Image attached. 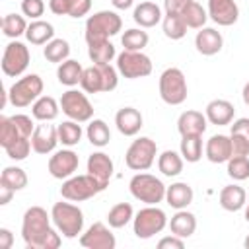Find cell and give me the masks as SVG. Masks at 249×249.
<instances>
[{"label": "cell", "instance_id": "cb8c5ba5", "mask_svg": "<svg viewBox=\"0 0 249 249\" xmlns=\"http://www.w3.org/2000/svg\"><path fill=\"white\" fill-rule=\"evenodd\" d=\"M195 198V191L189 183L185 181H177V183H171L167 189H165V202L175 208V210H181V208H187Z\"/></svg>", "mask_w": 249, "mask_h": 249}, {"label": "cell", "instance_id": "ba28073f", "mask_svg": "<svg viewBox=\"0 0 249 249\" xmlns=\"http://www.w3.org/2000/svg\"><path fill=\"white\" fill-rule=\"evenodd\" d=\"M107 187H103L93 175L84 173V175H72L68 179L62 181L60 187V195L64 200H72V202H82L88 198H93L97 193L105 191Z\"/></svg>", "mask_w": 249, "mask_h": 249}, {"label": "cell", "instance_id": "30bf717a", "mask_svg": "<svg viewBox=\"0 0 249 249\" xmlns=\"http://www.w3.org/2000/svg\"><path fill=\"white\" fill-rule=\"evenodd\" d=\"M152 58L142 51H123L117 54V70L123 78L138 80L152 74Z\"/></svg>", "mask_w": 249, "mask_h": 249}, {"label": "cell", "instance_id": "8fae6325", "mask_svg": "<svg viewBox=\"0 0 249 249\" xmlns=\"http://www.w3.org/2000/svg\"><path fill=\"white\" fill-rule=\"evenodd\" d=\"M29 60H31V54H29L27 45L18 39H12L6 45L4 54H2V72L10 78H18L27 70Z\"/></svg>", "mask_w": 249, "mask_h": 249}, {"label": "cell", "instance_id": "60d3db41", "mask_svg": "<svg viewBox=\"0 0 249 249\" xmlns=\"http://www.w3.org/2000/svg\"><path fill=\"white\" fill-rule=\"evenodd\" d=\"M148 41L150 37L142 27H130L121 37V45L124 51H142L148 45Z\"/></svg>", "mask_w": 249, "mask_h": 249}, {"label": "cell", "instance_id": "836d02e7", "mask_svg": "<svg viewBox=\"0 0 249 249\" xmlns=\"http://www.w3.org/2000/svg\"><path fill=\"white\" fill-rule=\"evenodd\" d=\"M161 29H163V35L171 41H179L187 35V23L185 19L181 18V14H163V19H161Z\"/></svg>", "mask_w": 249, "mask_h": 249}, {"label": "cell", "instance_id": "52a82bcc", "mask_svg": "<svg viewBox=\"0 0 249 249\" xmlns=\"http://www.w3.org/2000/svg\"><path fill=\"white\" fill-rule=\"evenodd\" d=\"M43 88H45V84L39 74H25L10 86V89H8L10 103L18 109L29 107L43 95Z\"/></svg>", "mask_w": 249, "mask_h": 249}, {"label": "cell", "instance_id": "9f6ffc18", "mask_svg": "<svg viewBox=\"0 0 249 249\" xmlns=\"http://www.w3.org/2000/svg\"><path fill=\"white\" fill-rule=\"evenodd\" d=\"M14 193H16V191H14L12 187H8V185L0 183V204H2V206H6V204L12 200Z\"/></svg>", "mask_w": 249, "mask_h": 249}, {"label": "cell", "instance_id": "f35d334b", "mask_svg": "<svg viewBox=\"0 0 249 249\" xmlns=\"http://www.w3.org/2000/svg\"><path fill=\"white\" fill-rule=\"evenodd\" d=\"M80 88L86 93L103 91V74H101V68L97 64H93L89 68H84V74H82V80H80Z\"/></svg>", "mask_w": 249, "mask_h": 249}, {"label": "cell", "instance_id": "5b68a950", "mask_svg": "<svg viewBox=\"0 0 249 249\" xmlns=\"http://www.w3.org/2000/svg\"><path fill=\"white\" fill-rule=\"evenodd\" d=\"M167 226V216L158 204H146L132 218V231L138 239H150L161 233Z\"/></svg>", "mask_w": 249, "mask_h": 249}, {"label": "cell", "instance_id": "4316f807", "mask_svg": "<svg viewBox=\"0 0 249 249\" xmlns=\"http://www.w3.org/2000/svg\"><path fill=\"white\" fill-rule=\"evenodd\" d=\"M60 113V103L51 97V95H41L33 105H31V115L33 119L41 121V123H51L58 117Z\"/></svg>", "mask_w": 249, "mask_h": 249}, {"label": "cell", "instance_id": "bcb514c9", "mask_svg": "<svg viewBox=\"0 0 249 249\" xmlns=\"http://www.w3.org/2000/svg\"><path fill=\"white\" fill-rule=\"evenodd\" d=\"M21 14L29 19H41L45 14V0H21Z\"/></svg>", "mask_w": 249, "mask_h": 249}, {"label": "cell", "instance_id": "7bdbcfd3", "mask_svg": "<svg viewBox=\"0 0 249 249\" xmlns=\"http://www.w3.org/2000/svg\"><path fill=\"white\" fill-rule=\"evenodd\" d=\"M19 138H25V136L19 134V130H18V126L14 124L12 117L2 115V117H0V146L6 150V148H10L12 144H16Z\"/></svg>", "mask_w": 249, "mask_h": 249}, {"label": "cell", "instance_id": "7c38bea8", "mask_svg": "<svg viewBox=\"0 0 249 249\" xmlns=\"http://www.w3.org/2000/svg\"><path fill=\"white\" fill-rule=\"evenodd\" d=\"M60 109L62 113L72 119V121H78V123H89L91 117H93V105L89 103L88 95L84 91H78V89H68L62 93L60 97Z\"/></svg>", "mask_w": 249, "mask_h": 249}, {"label": "cell", "instance_id": "8d00e7d4", "mask_svg": "<svg viewBox=\"0 0 249 249\" xmlns=\"http://www.w3.org/2000/svg\"><path fill=\"white\" fill-rule=\"evenodd\" d=\"M43 56L49 60V62H54V64H60L64 62L68 56H70V43L66 39H53L49 41L45 47H43Z\"/></svg>", "mask_w": 249, "mask_h": 249}, {"label": "cell", "instance_id": "db71d44e", "mask_svg": "<svg viewBox=\"0 0 249 249\" xmlns=\"http://www.w3.org/2000/svg\"><path fill=\"white\" fill-rule=\"evenodd\" d=\"M49 10L54 16H68V0H49Z\"/></svg>", "mask_w": 249, "mask_h": 249}, {"label": "cell", "instance_id": "4fadbf2b", "mask_svg": "<svg viewBox=\"0 0 249 249\" xmlns=\"http://www.w3.org/2000/svg\"><path fill=\"white\" fill-rule=\"evenodd\" d=\"M78 165H80V158H78V154L74 152V150H70V148H62V150H56L51 158H49V163H47V169H49V173L54 177V179H68V177H72L74 173H76V169H78Z\"/></svg>", "mask_w": 249, "mask_h": 249}, {"label": "cell", "instance_id": "4dcf8cb0", "mask_svg": "<svg viewBox=\"0 0 249 249\" xmlns=\"http://www.w3.org/2000/svg\"><path fill=\"white\" fill-rule=\"evenodd\" d=\"M88 56L93 64H111V60L117 58V51L109 39H103L88 43Z\"/></svg>", "mask_w": 249, "mask_h": 249}, {"label": "cell", "instance_id": "c3c4849f", "mask_svg": "<svg viewBox=\"0 0 249 249\" xmlns=\"http://www.w3.org/2000/svg\"><path fill=\"white\" fill-rule=\"evenodd\" d=\"M91 10V0H68V16L78 19L88 16Z\"/></svg>", "mask_w": 249, "mask_h": 249}, {"label": "cell", "instance_id": "f6af8a7d", "mask_svg": "<svg viewBox=\"0 0 249 249\" xmlns=\"http://www.w3.org/2000/svg\"><path fill=\"white\" fill-rule=\"evenodd\" d=\"M31 150H33L31 148V138H19L16 144H12L10 148H6V154H8L10 160L21 161V160H25L29 156Z\"/></svg>", "mask_w": 249, "mask_h": 249}, {"label": "cell", "instance_id": "680465c9", "mask_svg": "<svg viewBox=\"0 0 249 249\" xmlns=\"http://www.w3.org/2000/svg\"><path fill=\"white\" fill-rule=\"evenodd\" d=\"M241 97H243V103L249 107V82L243 86V89H241Z\"/></svg>", "mask_w": 249, "mask_h": 249}, {"label": "cell", "instance_id": "5bb4252c", "mask_svg": "<svg viewBox=\"0 0 249 249\" xmlns=\"http://www.w3.org/2000/svg\"><path fill=\"white\" fill-rule=\"evenodd\" d=\"M80 245L86 249H115L117 239L103 222H95L80 235Z\"/></svg>", "mask_w": 249, "mask_h": 249}, {"label": "cell", "instance_id": "603a6c76", "mask_svg": "<svg viewBox=\"0 0 249 249\" xmlns=\"http://www.w3.org/2000/svg\"><path fill=\"white\" fill-rule=\"evenodd\" d=\"M208 126V119L206 115H202L200 111H183L177 119V130L181 136H187V134H204Z\"/></svg>", "mask_w": 249, "mask_h": 249}, {"label": "cell", "instance_id": "ffe728a7", "mask_svg": "<svg viewBox=\"0 0 249 249\" xmlns=\"http://www.w3.org/2000/svg\"><path fill=\"white\" fill-rule=\"evenodd\" d=\"M195 47L202 56H214L224 47V37L214 27H202L195 37Z\"/></svg>", "mask_w": 249, "mask_h": 249}, {"label": "cell", "instance_id": "e575fe53", "mask_svg": "<svg viewBox=\"0 0 249 249\" xmlns=\"http://www.w3.org/2000/svg\"><path fill=\"white\" fill-rule=\"evenodd\" d=\"M56 130H58V142H60L62 146H66V148L76 146V144L82 140V136H84V130H82L80 123H78V121H72V119L60 123V124L56 126Z\"/></svg>", "mask_w": 249, "mask_h": 249}, {"label": "cell", "instance_id": "f907efd6", "mask_svg": "<svg viewBox=\"0 0 249 249\" xmlns=\"http://www.w3.org/2000/svg\"><path fill=\"white\" fill-rule=\"evenodd\" d=\"M185 247V239L179 235H165L158 241V249H183Z\"/></svg>", "mask_w": 249, "mask_h": 249}, {"label": "cell", "instance_id": "7402d4cb", "mask_svg": "<svg viewBox=\"0 0 249 249\" xmlns=\"http://www.w3.org/2000/svg\"><path fill=\"white\" fill-rule=\"evenodd\" d=\"M132 19L138 27L150 29V27H156L158 23H161L163 14H161V8L156 2H140L132 10Z\"/></svg>", "mask_w": 249, "mask_h": 249}, {"label": "cell", "instance_id": "11a10c76", "mask_svg": "<svg viewBox=\"0 0 249 249\" xmlns=\"http://www.w3.org/2000/svg\"><path fill=\"white\" fill-rule=\"evenodd\" d=\"M14 243V233L8 228H0V249H10Z\"/></svg>", "mask_w": 249, "mask_h": 249}, {"label": "cell", "instance_id": "f546056e", "mask_svg": "<svg viewBox=\"0 0 249 249\" xmlns=\"http://www.w3.org/2000/svg\"><path fill=\"white\" fill-rule=\"evenodd\" d=\"M183 165H185V160H183L181 152L163 150V152L158 156V169H160L161 175H165V177H177V175L183 171Z\"/></svg>", "mask_w": 249, "mask_h": 249}, {"label": "cell", "instance_id": "b9f144b4", "mask_svg": "<svg viewBox=\"0 0 249 249\" xmlns=\"http://www.w3.org/2000/svg\"><path fill=\"white\" fill-rule=\"evenodd\" d=\"M0 183L12 187L14 191H21L27 187V173L18 165H8L0 175Z\"/></svg>", "mask_w": 249, "mask_h": 249}, {"label": "cell", "instance_id": "277c9868", "mask_svg": "<svg viewBox=\"0 0 249 249\" xmlns=\"http://www.w3.org/2000/svg\"><path fill=\"white\" fill-rule=\"evenodd\" d=\"M165 185L161 179H158L152 173H144L138 171L136 175H132V179L128 181V191L130 195L144 202V204H160L165 200Z\"/></svg>", "mask_w": 249, "mask_h": 249}, {"label": "cell", "instance_id": "681fc988", "mask_svg": "<svg viewBox=\"0 0 249 249\" xmlns=\"http://www.w3.org/2000/svg\"><path fill=\"white\" fill-rule=\"evenodd\" d=\"M230 134H237V136H241L249 142V117H239V119L231 121Z\"/></svg>", "mask_w": 249, "mask_h": 249}, {"label": "cell", "instance_id": "3957f363", "mask_svg": "<svg viewBox=\"0 0 249 249\" xmlns=\"http://www.w3.org/2000/svg\"><path fill=\"white\" fill-rule=\"evenodd\" d=\"M121 29H123V19H121V16L117 12L99 10V12L91 14L86 19L84 37H86V43L103 41V39H109V37L117 35Z\"/></svg>", "mask_w": 249, "mask_h": 249}, {"label": "cell", "instance_id": "94428289", "mask_svg": "<svg viewBox=\"0 0 249 249\" xmlns=\"http://www.w3.org/2000/svg\"><path fill=\"white\" fill-rule=\"evenodd\" d=\"M243 247H245V249H249V235L243 239Z\"/></svg>", "mask_w": 249, "mask_h": 249}, {"label": "cell", "instance_id": "e0dca14e", "mask_svg": "<svg viewBox=\"0 0 249 249\" xmlns=\"http://www.w3.org/2000/svg\"><path fill=\"white\" fill-rule=\"evenodd\" d=\"M204 156L210 163H226L231 156H233V150H231V138L228 134H212L208 140H206V146H204Z\"/></svg>", "mask_w": 249, "mask_h": 249}, {"label": "cell", "instance_id": "1f68e13d", "mask_svg": "<svg viewBox=\"0 0 249 249\" xmlns=\"http://www.w3.org/2000/svg\"><path fill=\"white\" fill-rule=\"evenodd\" d=\"M86 136L89 144L95 148H105L111 142V130L103 119H91L86 128Z\"/></svg>", "mask_w": 249, "mask_h": 249}, {"label": "cell", "instance_id": "9c48e42d", "mask_svg": "<svg viewBox=\"0 0 249 249\" xmlns=\"http://www.w3.org/2000/svg\"><path fill=\"white\" fill-rule=\"evenodd\" d=\"M158 156V146L152 138L148 136H140L136 140H132V144L126 148L124 154V163L128 169L132 171H146L154 165Z\"/></svg>", "mask_w": 249, "mask_h": 249}, {"label": "cell", "instance_id": "7a4b0ae2", "mask_svg": "<svg viewBox=\"0 0 249 249\" xmlns=\"http://www.w3.org/2000/svg\"><path fill=\"white\" fill-rule=\"evenodd\" d=\"M51 218L62 237L74 239L84 230V212L80 206L72 204V200L70 202H62V200L54 202L51 208Z\"/></svg>", "mask_w": 249, "mask_h": 249}, {"label": "cell", "instance_id": "91938a15", "mask_svg": "<svg viewBox=\"0 0 249 249\" xmlns=\"http://www.w3.org/2000/svg\"><path fill=\"white\" fill-rule=\"evenodd\" d=\"M245 222L249 224V200L245 202Z\"/></svg>", "mask_w": 249, "mask_h": 249}, {"label": "cell", "instance_id": "d4e9b609", "mask_svg": "<svg viewBox=\"0 0 249 249\" xmlns=\"http://www.w3.org/2000/svg\"><path fill=\"white\" fill-rule=\"evenodd\" d=\"M167 226H169V230H171L173 235H179L183 239H189L196 231V216L193 212H189L187 208H181V210H177L171 216V220L167 222Z\"/></svg>", "mask_w": 249, "mask_h": 249}, {"label": "cell", "instance_id": "d590c367", "mask_svg": "<svg viewBox=\"0 0 249 249\" xmlns=\"http://www.w3.org/2000/svg\"><path fill=\"white\" fill-rule=\"evenodd\" d=\"M132 218H134V210L130 202H117L107 212V224L109 228H115V230L124 228L128 222H132Z\"/></svg>", "mask_w": 249, "mask_h": 249}, {"label": "cell", "instance_id": "816d5d0a", "mask_svg": "<svg viewBox=\"0 0 249 249\" xmlns=\"http://www.w3.org/2000/svg\"><path fill=\"white\" fill-rule=\"evenodd\" d=\"M231 138V150H233V156H249V142L237 134H230Z\"/></svg>", "mask_w": 249, "mask_h": 249}, {"label": "cell", "instance_id": "74e56055", "mask_svg": "<svg viewBox=\"0 0 249 249\" xmlns=\"http://www.w3.org/2000/svg\"><path fill=\"white\" fill-rule=\"evenodd\" d=\"M181 18L185 19L187 27L189 29H202L206 19H208V12L198 4V2H191L183 12H181Z\"/></svg>", "mask_w": 249, "mask_h": 249}, {"label": "cell", "instance_id": "8992f818", "mask_svg": "<svg viewBox=\"0 0 249 249\" xmlns=\"http://www.w3.org/2000/svg\"><path fill=\"white\" fill-rule=\"evenodd\" d=\"M160 97L163 103L167 105H181L185 103L187 99V93H189V88H187V78L183 74L181 68H165L161 74H160Z\"/></svg>", "mask_w": 249, "mask_h": 249}, {"label": "cell", "instance_id": "d6986e66", "mask_svg": "<svg viewBox=\"0 0 249 249\" xmlns=\"http://www.w3.org/2000/svg\"><path fill=\"white\" fill-rule=\"evenodd\" d=\"M115 124L123 136H136L144 126V117L134 107H123L115 115Z\"/></svg>", "mask_w": 249, "mask_h": 249}, {"label": "cell", "instance_id": "ee69618b", "mask_svg": "<svg viewBox=\"0 0 249 249\" xmlns=\"http://www.w3.org/2000/svg\"><path fill=\"white\" fill-rule=\"evenodd\" d=\"M226 163H228V175L233 181L249 179V158L247 156H231Z\"/></svg>", "mask_w": 249, "mask_h": 249}, {"label": "cell", "instance_id": "ac0fdd59", "mask_svg": "<svg viewBox=\"0 0 249 249\" xmlns=\"http://www.w3.org/2000/svg\"><path fill=\"white\" fill-rule=\"evenodd\" d=\"M86 169H88V173L93 175L103 187H107L109 181H111V177H113L115 163H113V160H111L105 152H93V154H89V158H88Z\"/></svg>", "mask_w": 249, "mask_h": 249}, {"label": "cell", "instance_id": "6da1fadb", "mask_svg": "<svg viewBox=\"0 0 249 249\" xmlns=\"http://www.w3.org/2000/svg\"><path fill=\"white\" fill-rule=\"evenodd\" d=\"M51 214L43 206H29L21 218V239L27 249H58L60 231L51 228Z\"/></svg>", "mask_w": 249, "mask_h": 249}, {"label": "cell", "instance_id": "7dc6e473", "mask_svg": "<svg viewBox=\"0 0 249 249\" xmlns=\"http://www.w3.org/2000/svg\"><path fill=\"white\" fill-rule=\"evenodd\" d=\"M12 121H14V124L18 126V130H19V134H21V136H25V138H31V136H33L35 124H33V119H31L29 115L18 113V115H14V117H12Z\"/></svg>", "mask_w": 249, "mask_h": 249}, {"label": "cell", "instance_id": "44dd1931", "mask_svg": "<svg viewBox=\"0 0 249 249\" xmlns=\"http://www.w3.org/2000/svg\"><path fill=\"white\" fill-rule=\"evenodd\" d=\"M204 115H206V119H208L210 124L226 126V124H231V121L235 117V107L228 99H212L206 105Z\"/></svg>", "mask_w": 249, "mask_h": 249}, {"label": "cell", "instance_id": "ab89813d", "mask_svg": "<svg viewBox=\"0 0 249 249\" xmlns=\"http://www.w3.org/2000/svg\"><path fill=\"white\" fill-rule=\"evenodd\" d=\"M27 21L23 16L19 14H6L4 19H2V33L8 37V39H18L21 35H25L27 31Z\"/></svg>", "mask_w": 249, "mask_h": 249}, {"label": "cell", "instance_id": "6f0895ef", "mask_svg": "<svg viewBox=\"0 0 249 249\" xmlns=\"http://www.w3.org/2000/svg\"><path fill=\"white\" fill-rule=\"evenodd\" d=\"M111 4H113L117 10H128V8H132L134 0H111Z\"/></svg>", "mask_w": 249, "mask_h": 249}, {"label": "cell", "instance_id": "f1b7e54d", "mask_svg": "<svg viewBox=\"0 0 249 249\" xmlns=\"http://www.w3.org/2000/svg\"><path fill=\"white\" fill-rule=\"evenodd\" d=\"M82 74H84V68H82V64H80L78 60H74V58H66V60L60 62L58 68H56V78H58V82H60L62 86H66V88L78 86L80 80H82Z\"/></svg>", "mask_w": 249, "mask_h": 249}, {"label": "cell", "instance_id": "83f0119b", "mask_svg": "<svg viewBox=\"0 0 249 249\" xmlns=\"http://www.w3.org/2000/svg\"><path fill=\"white\" fill-rule=\"evenodd\" d=\"M25 39L31 45H47L49 41L54 39V27L45 19H31L25 31Z\"/></svg>", "mask_w": 249, "mask_h": 249}, {"label": "cell", "instance_id": "9a60e30c", "mask_svg": "<svg viewBox=\"0 0 249 249\" xmlns=\"http://www.w3.org/2000/svg\"><path fill=\"white\" fill-rule=\"evenodd\" d=\"M206 12L208 18L222 27H230L239 19V6L235 0H208Z\"/></svg>", "mask_w": 249, "mask_h": 249}, {"label": "cell", "instance_id": "f5cc1de1", "mask_svg": "<svg viewBox=\"0 0 249 249\" xmlns=\"http://www.w3.org/2000/svg\"><path fill=\"white\" fill-rule=\"evenodd\" d=\"M193 0H163L165 14H181Z\"/></svg>", "mask_w": 249, "mask_h": 249}, {"label": "cell", "instance_id": "484cf974", "mask_svg": "<svg viewBox=\"0 0 249 249\" xmlns=\"http://www.w3.org/2000/svg\"><path fill=\"white\" fill-rule=\"evenodd\" d=\"M218 200H220V206L228 212H237L245 206L247 202V193L243 187L231 183V185H226L222 187L220 195H218Z\"/></svg>", "mask_w": 249, "mask_h": 249}, {"label": "cell", "instance_id": "d6a6232c", "mask_svg": "<svg viewBox=\"0 0 249 249\" xmlns=\"http://www.w3.org/2000/svg\"><path fill=\"white\" fill-rule=\"evenodd\" d=\"M179 152L187 163H196L202 158V134H187L181 136Z\"/></svg>", "mask_w": 249, "mask_h": 249}, {"label": "cell", "instance_id": "2e32d148", "mask_svg": "<svg viewBox=\"0 0 249 249\" xmlns=\"http://www.w3.org/2000/svg\"><path fill=\"white\" fill-rule=\"evenodd\" d=\"M58 144V130L54 124H49V123H43V124H37L35 130H33V136H31V148L35 154H51L54 152Z\"/></svg>", "mask_w": 249, "mask_h": 249}]
</instances>
